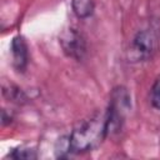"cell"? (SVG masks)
I'll return each mask as SVG.
<instances>
[{
	"label": "cell",
	"mask_w": 160,
	"mask_h": 160,
	"mask_svg": "<svg viewBox=\"0 0 160 160\" xmlns=\"http://www.w3.org/2000/svg\"><path fill=\"white\" fill-rule=\"evenodd\" d=\"M108 134V114L98 112L71 132L69 136L71 151L76 154L91 151L104 141Z\"/></svg>",
	"instance_id": "1"
},
{
	"label": "cell",
	"mask_w": 160,
	"mask_h": 160,
	"mask_svg": "<svg viewBox=\"0 0 160 160\" xmlns=\"http://www.w3.org/2000/svg\"><path fill=\"white\" fill-rule=\"evenodd\" d=\"M129 109H130V95L128 90L122 86L114 89L111 92L109 109L106 110L109 134L116 132L121 129L125 114L128 112Z\"/></svg>",
	"instance_id": "2"
},
{
	"label": "cell",
	"mask_w": 160,
	"mask_h": 160,
	"mask_svg": "<svg viewBox=\"0 0 160 160\" xmlns=\"http://www.w3.org/2000/svg\"><path fill=\"white\" fill-rule=\"evenodd\" d=\"M158 48V35L151 29L139 30L129 48L130 61H145L150 59Z\"/></svg>",
	"instance_id": "3"
},
{
	"label": "cell",
	"mask_w": 160,
	"mask_h": 160,
	"mask_svg": "<svg viewBox=\"0 0 160 160\" xmlns=\"http://www.w3.org/2000/svg\"><path fill=\"white\" fill-rule=\"evenodd\" d=\"M60 44L64 52L75 60H81L86 52V42L75 29H68L60 36Z\"/></svg>",
	"instance_id": "4"
},
{
	"label": "cell",
	"mask_w": 160,
	"mask_h": 160,
	"mask_svg": "<svg viewBox=\"0 0 160 160\" xmlns=\"http://www.w3.org/2000/svg\"><path fill=\"white\" fill-rule=\"evenodd\" d=\"M11 54H12V64L18 71H24L28 66L29 52L28 45L21 35L14 36L11 41Z\"/></svg>",
	"instance_id": "5"
},
{
	"label": "cell",
	"mask_w": 160,
	"mask_h": 160,
	"mask_svg": "<svg viewBox=\"0 0 160 160\" xmlns=\"http://www.w3.org/2000/svg\"><path fill=\"white\" fill-rule=\"evenodd\" d=\"M71 5L75 15L81 19L89 18L94 11L92 0H71Z\"/></svg>",
	"instance_id": "6"
},
{
	"label": "cell",
	"mask_w": 160,
	"mask_h": 160,
	"mask_svg": "<svg viewBox=\"0 0 160 160\" xmlns=\"http://www.w3.org/2000/svg\"><path fill=\"white\" fill-rule=\"evenodd\" d=\"M10 158L12 159H36V151L34 149L30 148H25V146H20L18 149H14L10 154Z\"/></svg>",
	"instance_id": "7"
},
{
	"label": "cell",
	"mask_w": 160,
	"mask_h": 160,
	"mask_svg": "<svg viewBox=\"0 0 160 160\" xmlns=\"http://www.w3.org/2000/svg\"><path fill=\"white\" fill-rule=\"evenodd\" d=\"M151 104L155 109L160 110V75L156 78L151 88Z\"/></svg>",
	"instance_id": "8"
}]
</instances>
